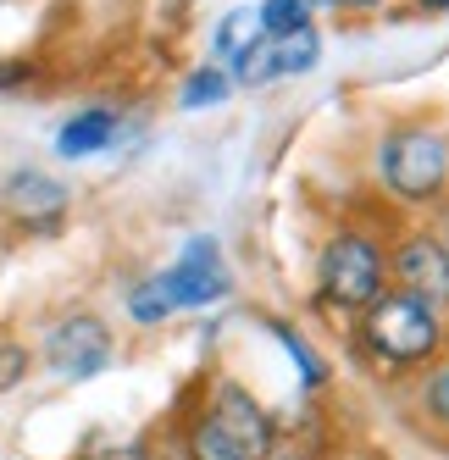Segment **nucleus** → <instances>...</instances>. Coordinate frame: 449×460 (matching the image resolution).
Wrapping results in <instances>:
<instances>
[{
	"label": "nucleus",
	"instance_id": "f257e3e1",
	"mask_svg": "<svg viewBox=\"0 0 449 460\" xmlns=\"http://www.w3.org/2000/svg\"><path fill=\"white\" fill-rule=\"evenodd\" d=\"M356 344L383 372H416V367H427V360H438L444 316H438V305L416 300L405 288H383L372 305H361Z\"/></svg>",
	"mask_w": 449,
	"mask_h": 460
},
{
	"label": "nucleus",
	"instance_id": "f03ea898",
	"mask_svg": "<svg viewBox=\"0 0 449 460\" xmlns=\"http://www.w3.org/2000/svg\"><path fill=\"white\" fill-rule=\"evenodd\" d=\"M377 172H383V189L405 206H433L444 200L449 189V139L427 122H410V128H394L377 150Z\"/></svg>",
	"mask_w": 449,
	"mask_h": 460
},
{
	"label": "nucleus",
	"instance_id": "7ed1b4c3",
	"mask_svg": "<svg viewBox=\"0 0 449 460\" xmlns=\"http://www.w3.org/2000/svg\"><path fill=\"white\" fill-rule=\"evenodd\" d=\"M383 283H389V255H383L366 234H333L322 244V261H316V288L322 300L339 311H361L372 305Z\"/></svg>",
	"mask_w": 449,
	"mask_h": 460
},
{
	"label": "nucleus",
	"instance_id": "20e7f679",
	"mask_svg": "<svg viewBox=\"0 0 449 460\" xmlns=\"http://www.w3.org/2000/svg\"><path fill=\"white\" fill-rule=\"evenodd\" d=\"M206 421L228 438V449L239 460H272V416L261 411V400H255L244 383H233V377L211 383Z\"/></svg>",
	"mask_w": 449,
	"mask_h": 460
},
{
	"label": "nucleus",
	"instance_id": "39448f33",
	"mask_svg": "<svg viewBox=\"0 0 449 460\" xmlns=\"http://www.w3.org/2000/svg\"><path fill=\"white\" fill-rule=\"evenodd\" d=\"M45 360H50V372L56 377H67V383H89V377H101L111 367V327L101 316H61L50 327V339H45Z\"/></svg>",
	"mask_w": 449,
	"mask_h": 460
},
{
	"label": "nucleus",
	"instance_id": "423d86ee",
	"mask_svg": "<svg viewBox=\"0 0 449 460\" xmlns=\"http://www.w3.org/2000/svg\"><path fill=\"white\" fill-rule=\"evenodd\" d=\"M389 278L416 294V300H427V305H449V250L438 234H410L394 255H389Z\"/></svg>",
	"mask_w": 449,
	"mask_h": 460
},
{
	"label": "nucleus",
	"instance_id": "0eeeda50",
	"mask_svg": "<svg viewBox=\"0 0 449 460\" xmlns=\"http://www.w3.org/2000/svg\"><path fill=\"white\" fill-rule=\"evenodd\" d=\"M162 283H167V294H172L178 311H183V305L195 311V305L222 300V294H228V267H222L216 239H189L183 255H178V267L162 272Z\"/></svg>",
	"mask_w": 449,
	"mask_h": 460
},
{
	"label": "nucleus",
	"instance_id": "6e6552de",
	"mask_svg": "<svg viewBox=\"0 0 449 460\" xmlns=\"http://www.w3.org/2000/svg\"><path fill=\"white\" fill-rule=\"evenodd\" d=\"M6 211L22 227H34V234H50V227L67 217V189L56 178H45V172H17L6 183Z\"/></svg>",
	"mask_w": 449,
	"mask_h": 460
},
{
	"label": "nucleus",
	"instance_id": "1a4fd4ad",
	"mask_svg": "<svg viewBox=\"0 0 449 460\" xmlns=\"http://www.w3.org/2000/svg\"><path fill=\"white\" fill-rule=\"evenodd\" d=\"M111 139H117V117H111L106 106H89V111H78V117L61 122L56 150L67 155V161H84V155H101Z\"/></svg>",
	"mask_w": 449,
	"mask_h": 460
},
{
	"label": "nucleus",
	"instance_id": "9d476101",
	"mask_svg": "<svg viewBox=\"0 0 449 460\" xmlns=\"http://www.w3.org/2000/svg\"><path fill=\"white\" fill-rule=\"evenodd\" d=\"M272 56H277V78L288 73H311L316 56H322V40H316V28H295V34H272Z\"/></svg>",
	"mask_w": 449,
	"mask_h": 460
},
{
	"label": "nucleus",
	"instance_id": "9b49d317",
	"mask_svg": "<svg viewBox=\"0 0 449 460\" xmlns=\"http://www.w3.org/2000/svg\"><path fill=\"white\" fill-rule=\"evenodd\" d=\"M255 40H261V12H255V6H239V12L222 17V28H216V56H222V61H239Z\"/></svg>",
	"mask_w": 449,
	"mask_h": 460
},
{
	"label": "nucleus",
	"instance_id": "f8f14e48",
	"mask_svg": "<svg viewBox=\"0 0 449 460\" xmlns=\"http://www.w3.org/2000/svg\"><path fill=\"white\" fill-rule=\"evenodd\" d=\"M267 327H272V333L283 339V349L300 360V377H305V388H322V383L333 377V372H328V360L316 355V349H311V344H305V339H300V333H295V327H288V322H267Z\"/></svg>",
	"mask_w": 449,
	"mask_h": 460
},
{
	"label": "nucleus",
	"instance_id": "ddd939ff",
	"mask_svg": "<svg viewBox=\"0 0 449 460\" xmlns=\"http://www.w3.org/2000/svg\"><path fill=\"white\" fill-rule=\"evenodd\" d=\"M178 305H172V294H167V283H162V272H155L150 283H139L134 294H128V316H134V322H162V316H172Z\"/></svg>",
	"mask_w": 449,
	"mask_h": 460
},
{
	"label": "nucleus",
	"instance_id": "4468645a",
	"mask_svg": "<svg viewBox=\"0 0 449 460\" xmlns=\"http://www.w3.org/2000/svg\"><path fill=\"white\" fill-rule=\"evenodd\" d=\"M255 12H261V34H295V28L311 22L305 0H267V6H255Z\"/></svg>",
	"mask_w": 449,
	"mask_h": 460
},
{
	"label": "nucleus",
	"instance_id": "2eb2a0df",
	"mask_svg": "<svg viewBox=\"0 0 449 460\" xmlns=\"http://www.w3.org/2000/svg\"><path fill=\"white\" fill-rule=\"evenodd\" d=\"M228 101V78H222V67H200L195 78L183 84V106L200 111V106H222Z\"/></svg>",
	"mask_w": 449,
	"mask_h": 460
},
{
	"label": "nucleus",
	"instance_id": "dca6fc26",
	"mask_svg": "<svg viewBox=\"0 0 449 460\" xmlns=\"http://www.w3.org/2000/svg\"><path fill=\"white\" fill-rule=\"evenodd\" d=\"M183 455H189V460H239V455L228 449V438H222V433H216V427H211L206 416H200L195 427H189V438H183Z\"/></svg>",
	"mask_w": 449,
	"mask_h": 460
},
{
	"label": "nucleus",
	"instance_id": "f3484780",
	"mask_svg": "<svg viewBox=\"0 0 449 460\" xmlns=\"http://www.w3.org/2000/svg\"><path fill=\"white\" fill-rule=\"evenodd\" d=\"M422 416L438 427V433H449V360L433 367V377L422 383Z\"/></svg>",
	"mask_w": 449,
	"mask_h": 460
},
{
	"label": "nucleus",
	"instance_id": "a211bd4d",
	"mask_svg": "<svg viewBox=\"0 0 449 460\" xmlns=\"http://www.w3.org/2000/svg\"><path fill=\"white\" fill-rule=\"evenodd\" d=\"M28 377V349L22 344H0V394L17 388Z\"/></svg>",
	"mask_w": 449,
	"mask_h": 460
},
{
	"label": "nucleus",
	"instance_id": "6ab92c4d",
	"mask_svg": "<svg viewBox=\"0 0 449 460\" xmlns=\"http://www.w3.org/2000/svg\"><path fill=\"white\" fill-rule=\"evenodd\" d=\"M22 78H28L22 61H6V67H0V89H12V84H22Z\"/></svg>",
	"mask_w": 449,
	"mask_h": 460
},
{
	"label": "nucleus",
	"instance_id": "aec40b11",
	"mask_svg": "<svg viewBox=\"0 0 449 460\" xmlns=\"http://www.w3.org/2000/svg\"><path fill=\"white\" fill-rule=\"evenodd\" d=\"M333 6H349V12H366V6H377V0H333Z\"/></svg>",
	"mask_w": 449,
	"mask_h": 460
},
{
	"label": "nucleus",
	"instance_id": "412c9836",
	"mask_svg": "<svg viewBox=\"0 0 449 460\" xmlns=\"http://www.w3.org/2000/svg\"><path fill=\"white\" fill-rule=\"evenodd\" d=\"M422 6H427V12H449V0H422Z\"/></svg>",
	"mask_w": 449,
	"mask_h": 460
},
{
	"label": "nucleus",
	"instance_id": "4be33fe9",
	"mask_svg": "<svg viewBox=\"0 0 449 460\" xmlns=\"http://www.w3.org/2000/svg\"><path fill=\"white\" fill-rule=\"evenodd\" d=\"M438 239H444V250H449V206H444V234H438Z\"/></svg>",
	"mask_w": 449,
	"mask_h": 460
}]
</instances>
